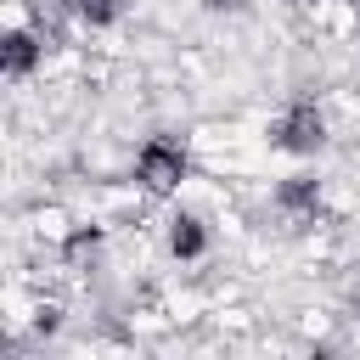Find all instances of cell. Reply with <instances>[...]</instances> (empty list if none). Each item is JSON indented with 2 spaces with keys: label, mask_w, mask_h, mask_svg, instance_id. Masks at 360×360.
Returning a JSON list of instances; mask_svg holds the SVG:
<instances>
[{
  "label": "cell",
  "mask_w": 360,
  "mask_h": 360,
  "mask_svg": "<svg viewBox=\"0 0 360 360\" xmlns=\"http://www.w3.org/2000/svg\"><path fill=\"white\" fill-rule=\"evenodd\" d=\"M68 11H79L84 22H107V17H118V6L124 0H62Z\"/></svg>",
  "instance_id": "cell-5"
},
{
  "label": "cell",
  "mask_w": 360,
  "mask_h": 360,
  "mask_svg": "<svg viewBox=\"0 0 360 360\" xmlns=\"http://www.w3.org/2000/svg\"><path fill=\"white\" fill-rule=\"evenodd\" d=\"M34 56H39V45H34L28 34H11V39H6V73H11V79H22V73L34 68Z\"/></svg>",
  "instance_id": "cell-3"
},
{
  "label": "cell",
  "mask_w": 360,
  "mask_h": 360,
  "mask_svg": "<svg viewBox=\"0 0 360 360\" xmlns=\"http://www.w3.org/2000/svg\"><path fill=\"white\" fill-rule=\"evenodd\" d=\"M276 141H281V146H292V152H315V146L326 141V135H321V112H315V107H292V112L281 118Z\"/></svg>",
  "instance_id": "cell-2"
},
{
  "label": "cell",
  "mask_w": 360,
  "mask_h": 360,
  "mask_svg": "<svg viewBox=\"0 0 360 360\" xmlns=\"http://www.w3.org/2000/svg\"><path fill=\"white\" fill-rule=\"evenodd\" d=\"M169 242H174V253H202V225L197 219H174V231H169Z\"/></svg>",
  "instance_id": "cell-4"
},
{
  "label": "cell",
  "mask_w": 360,
  "mask_h": 360,
  "mask_svg": "<svg viewBox=\"0 0 360 360\" xmlns=\"http://www.w3.org/2000/svg\"><path fill=\"white\" fill-rule=\"evenodd\" d=\"M135 174H141V186H152V191H169V186H180V174H186V158H180V146H163V141H152V146H141V158H135Z\"/></svg>",
  "instance_id": "cell-1"
}]
</instances>
